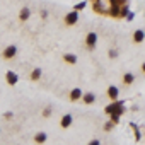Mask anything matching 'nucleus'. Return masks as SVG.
<instances>
[{"label":"nucleus","instance_id":"nucleus-16","mask_svg":"<svg viewBox=\"0 0 145 145\" xmlns=\"http://www.w3.org/2000/svg\"><path fill=\"white\" fill-rule=\"evenodd\" d=\"M142 68H143V72H145V63H143V65H142Z\"/></svg>","mask_w":145,"mask_h":145},{"label":"nucleus","instance_id":"nucleus-13","mask_svg":"<svg viewBox=\"0 0 145 145\" xmlns=\"http://www.w3.org/2000/svg\"><path fill=\"white\" fill-rule=\"evenodd\" d=\"M29 17V9H22L21 10V19H27Z\"/></svg>","mask_w":145,"mask_h":145},{"label":"nucleus","instance_id":"nucleus-12","mask_svg":"<svg viewBox=\"0 0 145 145\" xmlns=\"http://www.w3.org/2000/svg\"><path fill=\"white\" fill-rule=\"evenodd\" d=\"M94 99H96V97H94V94H86V96H84V101H86L87 104L94 103Z\"/></svg>","mask_w":145,"mask_h":145},{"label":"nucleus","instance_id":"nucleus-1","mask_svg":"<svg viewBox=\"0 0 145 145\" xmlns=\"http://www.w3.org/2000/svg\"><path fill=\"white\" fill-rule=\"evenodd\" d=\"M86 41H87V46H89V48H94V46H96V41H97V34H96V33H89Z\"/></svg>","mask_w":145,"mask_h":145},{"label":"nucleus","instance_id":"nucleus-3","mask_svg":"<svg viewBox=\"0 0 145 145\" xmlns=\"http://www.w3.org/2000/svg\"><path fill=\"white\" fill-rule=\"evenodd\" d=\"M143 38H145V33H143L142 29H138V31L133 33V41H135V43H142Z\"/></svg>","mask_w":145,"mask_h":145},{"label":"nucleus","instance_id":"nucleus-6","mask_svg":"<svg viewBox=\"0 0 145 145\" xmlns=\"http://www.w3.org/2000/svg\"><path fill=\"white\" fill-rule=\"evenodd\" d=\"M7 82H9L10 86H14V84L17 82V74H14V72H9V74H7Z\"/></svg>","mask_w":145,"mask_h":145},{"label":"nucleus","instance_id":"nucleus-14","mask_svg":"<svg viewBox=\"0 0 145 145\" xmlns=\"http://www.w3.org/2000/svg\"><path fill=\"white\" fill-rule=\"evenodd\" d=\"M44 140H46V135H44V133L36 135V142H44Z\"/></svg>","mask_w":145,"mask_h":145},{"label":"nucleus","instance_id":"nucleus-11","mask_svg":"<svg viewBox=\"0 0 145 145\" xmlns=\"http://www.w3.org/2000/svg\"><path fill=\"white\" fill-rule=\"evenodd\" d=\"M65 61H68V63H75V61H77V56H75V55H65Z\"/></svg>","mask_w":145,"mask_h":145},{"label":"nucleus","instance_id":"nucleus-15","mask_svg":"<svg viewBox=\"0 0 145 145\" xmlns=\"http://www.w3.org/2000/svg\"><path fill=\"white\" fill-rule=\"evenodd\" d=\"M39 75H41V70H39V68H36V70L33 72V80H36V79H38Z\"/></svg>","mask_w":145,"mask_h":145},{"label":"nucleus","instance_id":"nucleus-5","mask_svg":"<svg viewBox=\"0 0 145 145\" xmlns=\"http://www.w3.org/2000/svg\"><path fill=\"white\" fill-rule=\"evenodd\" d=\"M80 97H82V91H80V89H74V91L70 92V99H72V101H77V99H80Z\"/></svg>","mask_w":145,"mask_h":145},{"label":"nucleus","instance_id":"nucleus-10","mask_svg":"<svg viewBox=\"0 0 145 145\" xmlns=\"http://www.w3.org/2000/svg\"><path fill=\"white\" fill-rule=\"evenodd\" d=\"M123 80H125V84H126V86H130V84H131V82L135 80V77H133V74H126Z\"/></svg>","mask_w":145,"mask_h":145},{"label":"nucleus","instance_id":"nucleus-9","mask_svg":"<svg viewBox=\"0 0 145 145\" xmlns=\"http://www.w3.org/2000/svg\"><path fill=\"white\" fill-rule=\"evenodd\" d=\"M70 123H72V116H70V114H67V116L61 118V126H63V128L70 126Z\"/></svg>","mask_w":145,"mask_h":145},{"label":"nucleus","instance_id":"nucleus-8","mask_svg":"<svg viewBox=\"0 0 145 145\" xmlns=\"http://www.w3.org/2000/svg\"><path fill=\"white\" fill-rule=\"evenodd\" d=\"M113 111H123V106L121 104H113V106L106 108V113H113Z\"/></svg>","mask_w":145,"mask_h":145},{"label":"nucleus","instance_id":"nucleus-7","mask_svg":"<svg viewBox=\"0 0 145 145\" xmlns=\"http://www.w3.org/2000/svg\"><path fill=\"white\" fill-rule=\"evenodd\" d=\"M108 96H109L111 99H116V97H118V87L111 86V87L108 89Z\"/></svg>","mask_w":145,"mask_h":145},{"label":"nucleus","instance_id":"nucleus-2","mask_svg":"<svg viewBox=\"0 0 145 145\" xmlns=\"http://www.w3.org/2000/svg\"><path fill=\"white\" fill-rule=\"evenodd\" d=\"M77 19H79V14H77V12H70V14H67L65 22H67V24H75Z\"/></svg>","mask_w":145,"mask_h":145},{"label":"nucleus","instance_id":"nucleus-4","mask_svg":"<svg viewBox=\"0 0 145 145\" xmlns=\"http://www.w3.org/2000/svg\"><path fill=\"white\" fill-rule=\"evenodd\" d=\"M16 53H17V48H16V46H7L5 51H4V56H5V58H12Z\"/></svg>","mask_w":145,"mask_h":145}]
</instances>
